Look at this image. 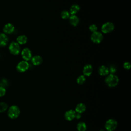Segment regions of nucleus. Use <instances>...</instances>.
Wrapping results in <instances>:
<instances>
[{"label":"nucleus","mask_w":131,"mask_h":131,"mask_svg":"<svg viewBox=\"0 0 131 131\" xmlns=\"http://www.w3.org/2000/svg\"><path fill=\"white\" fill-rule=\"evenodd\" d=\"M85 77L84 75H80L79 76L77 79V82L79 84H82L85 81Z\"/></svg>","instance_id":"aec40b11"},{"label":"nucleus","mask_w":131,"mask_h":131,"mask_svg":"<svg viewBox=\"0 0 131 131\" xmlns=\"http://www.w3.org/2000/svg\"><path fill=\"white\" fill-rule=\"evenodd\" d=\"M117 126V122L113 119H110L105 124V128L107 131H113Z\"/></svg>","instance_id":"20e7f679"},{"label":"nucleus","mask_w":131,"mask_h":131,"mask_svg":"<svg viewBox=\"0 0 131 131\" xmlns=\"http://www.w3.org/2000/svg\"><path fill=\"white\" fill-rule=\"evenodd\" d=\"M32 63L35 66H38L42 62V58L39 55L34 56L31 59Z\"/></svg>","instance_id":"ddd939ff"},{"label":"nucleus","mask_w":131,"mask_h":131,"mask_svg":"<svg viewBox=\"0 0 131 131\" xmlns=\"http://www.w3.org/2000/svg\"><path fill=\"white\" fill-rule=\"evenodd\" d=\"M80 10V7L79 5L77 4H74L73 5L70 9V13L72 15H75Z\"/></svg>","instance_id":"f3484780"},{"label":"nucleus","mask_w":131,"mask_h":131,"mask_svg":"<svg viewBox=\"0 0 131 131\" xmlns=\"http://www.w3.org/2000/svg\"><path fill=\"white\" fill-rule=\"evenodd\" d=\"M100 131H105L104 129H101Z\"/></svg>","instance_id":"c85d7f7f"},{"label":"nucleus","mask_w":131,"mask_h":131,"mask_svg":"<svg viewBox=\"0 0 131 131\" xmlns=\"http://www.w3.org/2000/svg\"><path fill=\"white\" fill-rule=\"evenodd\" d=\"M105 82L108 86L115 87L119 82V78L114 74H110L105 78Z\"/></svg>","instance_id":"f257e3e1"},{"label":"nucleus","mask_w":131,"mask_h":131,"mask_svg":"<svg viewBox=\"0 0 131 131\" xmlns=\"http://www.w3.org/2000/svg\"><path fill=\"white\" fill-rule=\"evenodd\" d=\"M99 74L101 76L106 75L109 73L108 68L105 66H101L98 69Z\"/></svg>","instance_id":"4468645a"},{"label":"nucleus","mask_w":131,"mask_h":131,"mask_svg":"<svg viewBox=\"0 0 131 131\" xmlns=\"http://www.w3.org/2000/svg\"><path fill=\"white\" fill-rule=\"evenodd\" d=\"M89 29L90 30V31L91 32H92L93 33V32H95L97 31V26L96 25L93 24V25H91L90 26Z\"/></svg>","instance_id":"393cba45"},{"label":"nucleus","mask_w":131,"mask_h":131,"mask_svg":"<svg viewBox=\"0 0 131 131\" xmlns=\"http://www.w3.org/2000/svg\"><path fill=\"white\" fill-rule=\"evenodd\" d=\"M115 26L112 23L107 22L104 23L101 27V30L104 33H108L114 29Z\"/></svg>","instance_id":"423d86ee"},{"label":"nucleus","mask_w":131,"mask_h":131,"mask_svg":"<svg viewBox=\"0 0 131 131\" xmlns=\"http://www.w3.org/2000/svg\"><path fill=\"white\" fill-rule=\"evenodd\" d=\"M20 114V110L16 105L11 106L8 112L9 117L11 119H15L17 118Z\"/></svg>","instance_id":"f03ea898"},{"label":"nucleus","mask_w":131,"mask_h":131,"mask_svg":"<svg viewBox=\"0 0 131 131\" xmlns=\"http://www.w3.org/2000/svg\"><path fill=\"white\" fill-rule=\"evenodd\" d=\"M75 115L76 112L72 110H70L66 112L64 114V117L67 120L72 121L75 118Z\"/></svg>","instance_id":"9d476101"},{"label":"nucleus","mask_w":131,"mask_h":131,"mask_svg":"<svg viewBox=\"0 0 131 131\" xmlns=\"http://www.w3.org/2000/svg\"><path fill=\"white\" fill-rule=\"evenodd\" d=\"M8 81L5 79H3L0 81V86L3 87L4 88L8 85Z\"/></svg>","instance_id":"5701e85b"},{"label":"nucleus","mask_w":131,"mask_h":131,"mask_svg":"<svg viewBox=\"0 0 131 131\" xmlns=\"http://www.w3.org/2000/svg\"><path fill=\"white\" fill-rule=\"evenodd\" d=\"M69 20L70 24L74 26H76L79 21L78 17L75 15H72L70 16L69 17Z\"/></svg>","instance_id":"dca6fc26"},{"label":"nucleus","mask_w":131,"mask_h":131,"mask_svg":"<svg viewBox=\"0 0 131 131\" xmlns=\"http://www.w3.org/2000/svg\"><path fill=\"white\" fill-rule=\"evenodd\" d=\"M93 72V67L91 64H86L85 65L83 70V73L84 76H89L91 75Z\"/></svg>","instance_id":"9b49d317"},{"label":"nucleus","mask_w":131,"mask_h":131,"mask_svg":"<svg viewBox=\"0 0 131 131\" xmlns=\"http://www.w3.org/2000/svg\"><path fill=\"white\" fill-rule=\"evenodd\" d=\"M85 110L86 106L85 104L82 103H80L78 104L75 107V112L80 114L83 113L85 111Z\"/></svg>","instance_id":"2eb2a0df"},{"label":"nucleus","mask_w":131,"mask_h":131,"mask_svg":"<svg viewBox=\"0 0 131 131\" xmlns=\"http://www.w3.org/2000/svg\"><path fill=\"white\" fill-rule=\"evenodd\" d=\"M8 42V37L5 33H0V46H5Z\"/></svg>","instance_id":"f8f14e48"},{"label":"nucleus","mask_w":131,"mask_h":131,"mask_svg":"<svg viewBox=\"0 0 131 131\" xmlns=\"http://www.w3.org/2000/svg\"><path fill=\"white\" fill-rule=\"evenodd\" d=\"M6 93V89L5 88L0 86V97L4 96Z\"/></svg>","instance_id":"a878e982"},{"label":"nucleus","mask_w":131,"mask_h":131,"mask_svg":"<svg viewBox=\"0 0 131 131\" xmlns=\"http://www.w3.org/2000/svg\"><path fill=\"white\" fill-rule=\"evenodd\" d=\"M91 38L93 42L99 43L102 40L103 35L101 33L96 31L92 33L91 36Z\"/></svg>","instance_id":"39448f33"},{"label":"nucleus","mask_w":131,"mask_h":131,"mask_svg":"<svg viewBox=\"0 0 131 131\" xmlns=\"http://www.w3.org/2000/svg\"><path fill=\"white\" fill-rule=\"evenodd\" d=\"M78 131H85L86 129V125L83 122H80L77 125Z\"/></svg>","instance_id":"6ab92c4d"},{"label":"nucleus","mask_w":131,"mask_h":131,"mask_svg":"<svg viewBox=\"0 0 131 131\" xmlns=\"http://www.w3.org/2000/svg\"><path fill=\"white\" fill-rule=\"evenodd\" d=\"M27 37L25 35H20L17 37L16 40L17 42L19 45L25 44L27 42Z\"/></svg>","instance_id":"a211bd4d"},{"label":"nucleus","mask_w":131,"mask_h":131,"mask_svg":"<svg viewBox=\"0 0 131 131\" xmlns=\"http://www.w3.org/2000/svg\"><path fill=\"white\" fill-rule=\"evenodd\" d=\"M61 16L63 19L69 18L70 16V13L67 10L62 11L61 13Z\"/></svg>","instance_id":"412c9836"},{"label":"nucleus","mask_w":131,"mask_h":131,"mask_svg":"<svg viewBox=\"0 0 131 131\" xmlns=\"http://www.w3.org/2000/svg\"><path fill=\"white\" fill-rule=\"evenodd\" d=\"M15 28L13 25L11 23L6 24L3 28V31L6 34H11L14 31Z\"/></svg>","instance_id":"1a4fd4ad"},{"label":"nucleus","mask_w":131,"mask_h":131,"mask_svg":"<svg viewBox=\"0 0 131 131\" xmlns=\"http://www.w3.org/2000/svg\"><path fill=\"white\" fill-rule=\"evenodd\" d=\"M8 108V105L5 102H1L0 103V113L4 112Z\"/></svg>","instance_id":"4be33fe9"},{"label":"nucleus","mask_w":131,"mask_h":131,"mask_svg":"<svg viewBox=\"0 0 131 131\" xmlns=\"http://www.w3.org/2000/svg\"><path fill=\"white\" fill-rule=\"evenodd\" d=\"M109 73H111V74H114L116 72V68L114 66H111L108 68Z\"/></svg>","instance_id":"b1692460"},{"label":"nucleus","mask_w":131,"mask_h":131,"mask_svg":"<svg viewBox=\"0 0 131 131\" xmlns=\"http://www.w3.org/2000/svg\"><path fill=\"white\" fill-rule=\"evenodd\" d=\"M21 56L23 58L25 61H28L32 58V53L30 50L28 48H25L21 51Z\"/></svg>","instance_id":"6e6552de"},{"label":"nucleus","mask_w":131,"mask_h":131,"mask_svg":"<svg viewBox=\"0 0 131 131\" xmlns=\"http://www.w3.org/2000/svg\"><path fill=\"white\" fill-rule=\"evenodd\" d=\"M9 50L12 54L14 55H18L20 51L19 45L16 42L13 41L10 44L9 46Z\"/></svg>","instance_id":"7ed1b4c3"},{"label":"nucleus","mask_w":131,"mask_h":131,"mask_svg":"<svg viewBox=\"0 0 131 131\" xmlns=\"http://www.w3.org/2000/svg\"><path fill=\"white\" fill-rule=\"evenodd\" d=\"M123 67L125 69L128 70L130 68V64L129 62H125L123 64Z\"/></svg>","instance_id":"bb28decb"},{"label":"nucleus","mask_w":131,"mask_h":131,"mask_svg":"<svg viewBox=\"0 0 131 131\" xmlns=\"http://www.w3.org/2000/svg\"><path fill=\"white\" fill-rule=\"evenodd\" d=\"M29 67V64L27 61L23 60L20 61L16 66L17 70L19 72H24L27 71Z\"/></svg>","instance_id":"0eeeda50"},{"label":"nucleus","mask_w":131,"mask_h":131,"mask_svg":"<svg viewBox=\"0 0 131 131\" xmlns=\"http://www.w3.org/2000/svg\"><path fill=\"white\" fill-rule=\"evenodd\" d=\"M81 114L80 113H76V115H75V118L77 119H79L81 118Z\"/></svg>","instance_id":"cd10ccee"}]
</instances>
